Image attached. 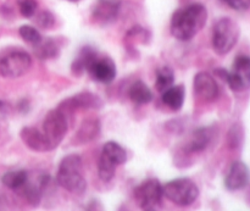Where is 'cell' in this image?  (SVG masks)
Segmentation results:
<instances>
[{"label":"cell","mask_w":250,"mask_h":211,"mask_svg":"<svg viewBox=\"0 0 250 211\" xmlns=\"http://www.w3.org/2000/svg\"><path fill=\"white\" fill-rule=\"evenodd\" d=\"M193 87L198 99L204 103H212L219 97V85L214 77L208 72L197 73Z\"/></svg>","instance_id":"30bf717a"},{"label":"cell","mask_w":250,"mask_h":211,"mask_svg":"<svg viewBox=\"0 0 250 211\" xmlns=\"http://www.w3.org/2000/svg\"><path fill=\"white\" fill-rule=\"evenodd\" d=\"M56 181L63 190L70 193L81 194L84 192L87 188V181L84 178L83 163L80 155L70 154L61 160Z\"/></svg>","instance_id":"7a4b0ae2"},{"label":"cell","mask_w":250,"mask_h":211,"mask_svg":"<svg viewBox=\"0 0 250 211\" xmlns=\"http://www.w3.org/2000/svg\"><path fill=\"white\" fill-rule=\"evenodd\" d=\"M250 173L248 166L242 161H234L229 168V173L225 178V186L229 190H243L249 183Z\"/></svg>","instance_id":"4fadbf2b"},{"label":"cell","mask_w":250,"mask_h":211,"mask_svg":"<svg viewBox=\"0 0 250 211\" xmlns=\"http://www.w3.org/2000/svg\"><path fill=\"white\" fill-rule=\"evenodd\" d=\"M225 80L229 83V88L234 92H242L250 88V58L249 56H238L234 60L231 72L222 71Z\"/></svg>","instance_id":"9c48e42d"},{"label":"cell","mask_w":250,"mask_h":211,"mask_svg":"<svg viewBox=\"0 0 250 211\" xmlns=\"http://www.w3.org/2000/svg\"><path fill=\"white\" fill-rule=\"evenodd\" d=\"M127 153L124 147L120 146L116 142H107L103 147L102 154L98 164V172L100 180L104 182H109L114 178L117 166L126 163Z\"/></svg>","instance_id":"277c9868"},{"label":"cell","mask_w":250,"mask_h":211,"mask_svg":"<svg viewBox=\"0 0 250 211\" xmlns=\"http://www.w3.org/2000/svg\"><path fill=\"white\" fill-rule=\"evenodd\" d=\"M37 23L38 26H41L42 28H51L55 23V19H54V15L49 11H42L37 15Z\"/></svg>","instance_id":"484cf974"},{"label":"cell","mask_w":250,"mask_h":211,"mask_svg":"<svg viewBox=\"0 0 250 211\" xmlns=\"http://www.w3.org/2000/svg\"><path fill=\"white\" fill-rule=\"evenodd\" d=\"M100 134V122L98 119H87L82 122L80 129H78L77 134H76V139L80 143H88L92 142L93 139L97 138Z\"/></svg>","instance_id":"ac0fdd59"},{"label":"cell","mask_w":250,"mask_h":211,"mask_svg":"<svg viewBox=\"0 0 250 211\" xmlns=\"http://www.w3.org/2000/svg\"><path fill=\"white\" fill-rule=\"evenodd\" d=\"M208 21V10L203 4L178 9L171 17V34L178 41H189L197 36Z\"/></svg>","instance_id":"6da1fadb"},{"label":"cell","mask_w":250,"mask_h":211,"mask_svg":"<svg viewBox=\"0 0 250 211\" xmlns=\"http://www.w3.org/2000/svg\"><path fill=\"white\" fill-rule=\"evenodd\" d=\"M68 1H73V2H76V1H80V0H68Z\"/></svg>","instance_id":"f1b7e54d"},{"label":"cell","mask_w":250,"mask_h":211,"mask_svg":"<svg viewBox=\"0 0 250 211\" xmlns=\"http://www.w3.org/2000/svg\"><path fill=\"white\" fill-rule=\"evenodd\" d=\"M239 38V27L229 17L220 19L215 23L212 32V46L219 55L229 53Z\"/></svg>","instance_id":"8992f818"},{"label":"cell","mask_w":250,"mask_h":211,"mask_svg":"<svg viewBox=\"0 0 250 211\" xmlns=\"http://www.w3.org/2000/svg\"><path fill=\"white\" fill-rule=\"evenodd\" d=\"M222 1H225L229 7L238 10V11L250 9V0H222Z\"/></svg>","instance_id":"83f0119b"},{"label":"cell","mask_w":250,"mask_h":211,"mask_svg":"<svg viewBox=\"0 0 250 211\" xmlns=\"http://www.w3.org/2000/svg\"><path fill=\"white\" fill-rule=\"evenodd\" d=\"M17 5H19L20 14L26 19H31L32 16H34L38 9L36 0H17Z\"/></svg>","instance_id":"d4e9b609"},{"label":"cell","mask_w":250,"mask_h":211,"mask_svg":"<svg viewBox=\"0 0 250 211\" xmlns=\"http://www.w3.org/2000/svg\"><path fill=\"white\" fill-rule=\"evenodd\" d=\"M163 198V185L154 178L144 181L134 190V200L143 211L156 210Z\"/></svg>","instance_id":"ba28073f"},{"label":"cell","mask_w":250,"mask_h":211,"mask_svg":"<svg viewBox=\"0 0 250 211\" xmlns=\"http://www.w3.org/2000/svg\"><path fill=\"white\" fill-rule=\"evenodd\" d=\"M93 80L100 83H110L116 77V65L109 56H98L87 71Z\"/></svg>","instance_id":"8fae6325"},{"label":"cell","mask_w":250,"mask_h":211,"mask_svg":"<svg viewBox=\"0 0 250 211\" xmlns=\"http://www.w3.org/2000/svg\"><path fill=\"white\" fill-rule=\"evenodd\" d=\"M19 33L21 36V38L23 39L26 43L32 44V45H37L38 43H41V41L43 39L42 34L39 33L38 29L34 28V27L28 26V24H23V26L20 27Z\"/></svg>","instance_id":"cb8c5ba5"},{"label":"cell","mask_w":250,"mask_h":211,"mask_svg":"<svg viewBox=\"0 0 250 211\" xmlns=\"http://www.w3.org/2000/svg\"><path fill=\"white\" fill-rule=\"evenodd\" d=\"M175 82V75H173L172 68L168 66H163L156 71V80H155V88L160 93L165 92L170 87H172Z\"/></svg>","instance_id":"603a6c76"},{"label":"cell","mask_w":250,"mask_h":211,"mask_svg":"<svg viewBox=\"0 0 250 211\" xmlns=\"http://www.w3.org/2000/svg\"><path fill=\"white\" fill-rule=\"evenodd\" d=\"M67 115L60 109H54L45 115L43 120L42 133L48 141L51 150L58 148L59 144L63 141L67 132Z\"/></svg>","instance_id":"52a82bcc"},{"label":"cell","mask_w":250,"mask_h":211,"mask_svg":"<svg viewBox=\"0 0 250 211\" xmlns=\"http://www.w3.org/2000/svg\"><path fill=\"white\" fill-rule=\"evenodd\" d=\"M119 0H98L93 10V17L100 23H110L116 20L119 15Z\"/></svg>","instance_id":"9a60e30c"},{"label":"cell","mask_w":250,"mask_h":211,"mask_svg":"<svg viewBox=\"0 0 250 211\" xmlns=\"http://www.w3.org/2000/svg\"><path fill=\"white\" fill-rule=\"evenodd\" d=\"M186 98V90L183 85H172L165 92H163L161 99L167 107L173 111H177L183 106Z\"/></svg>","instance_id":"e0dca14e"},{"label":"cell","mask_w":250,"mask_h":211,"mask_svg":"<svg viewBox=\"0 0 250 211\" xmlns=\"http://www.w3.org/2000/svg\"><path fill=\"white\" fill-rule=\"evenodd\" d=\"M102 106V100L93 93H78L61 103L59 109L67 115V112L75 111L76 109H98Z\"/></svg>","instance_id":"7c38bea8"},{"label":"cell","mask_w":250,"mask_h":211,"mask_svg":"<svg viewBox=\"0 0 250 211\" xmlns=\"http://www.w3.org/2000/svg\"><path fill=\"white\" fill-rule=\"evenodd\" d=\"M128 95L132 103L137 105L148 104L153 100V93H151L150 88L142 81H136L132 83L128 90Z\"/></svg>","instance_id":"d6986e66"},{"label":"cell","mask_w":250,"mask_h":211,"mask_svg":"<svg viewBox=\"0 0 250 211\" xmlns=\"http://www.w3.org/2000/svg\"><path fill=\"white\" fill-rule=\"evenodd\" d=\"M21 139L33 151L45 153V151L51 150L44 134L36 127H23L21 131Z\"/></svg>","instance_id":"5bb4252c"},{"label":"cell","mask_w":250,"mask_h":211,"mask_svg":"<svg viewBox=\"0 0 250 211\" xmlns=\"http://www.w3.org/2000/svg\"><path fill=\"white\" fill-rule=\"evenodd\" d=\"M1 182L9 190H20L28 182V173L24 170L10 171V172H6L2 176Z\"/></svg>","instance_id":"ffe728a7"},{"label":"cell","mask_w":250,"mask_h":211,"mask_svg":"<svg viewBox=\"0 0 250 211\" xmlns=\"http://www.w3.org/2000/svg\"><path fill=\"white\" fill-rule=\"evenodd\" d=\"M164 197L180 207L192 205L199 197V188L189 178H177L163 186Z\"/></svg>","instance_id":"5b68a950"},{"label":"cell","mask_w":250,"mask_h":211,"mask_svg":"<svg viewBox=\"0 0 250 211\" xmlns=\"http://www.w3.org/2000/svg\"><path fill=\"white\" fill-rule=\"evenodd\" d=\"M212 138V129L210 127H203L194 131V133L190 136L189 141L186 144V150L188 153H200L205 150L210 144Z\"/></svg>","instance_id":"2e32d148"},{"label":"cell","mask_w":250,"mask_h":211,"mask_svg":"<svg viewBox=\"0 0 250 211\" xmlns=\"http://www.w3.org/2000/svg\"><path fill=\"white\" fill-rule=\"evenodd\" d=\"M32 58L22 49L10 48L0 53V76L5 78H17L29 71Z\"/></svg>","instance_id":"3957f363"},{"label":"cell","mask_w":250,"mask_h":211,"mask_svg":"<svg viewBox=\"0 0 250 211\" xmlns=\"http://www.w3.org/2000/svg\"><path fill=\"white\" fill-rule=\"evenodd\" d=\"M11 109H10V105L7 103L0 100V136L4 132V127L6 125L7 119H9V115Z\"/></svg>","instance_id":"4316f807"},{"label":"cell","mask_w":250,"mask_h":211,"mask_svg":"<svg viewBox=\"0 0 250 211\" xmlns=\"http://www.w3.org/2000/svg\"><path fill=\"white\" fill-rule=\"evenodd\" d=\"M98 54L93 50L92 48H84L82 49V51L80 53V55L77 56L75 61L72 63V72L75 75H81L84 71H88L90 63H93L95 58H97Z\"/></svg>","instance_id":"7402d4cb"},{"label":"cell","mask_w":250,"mask_h":211,"mask_svg":"<svg viewBox=\"0 0 250 211\" xmlns=\"http://www.w3.org/2000/svg\"><path fill=\"white\" fill-rule=\"evenodd\" d=\"M34 53H36L37 58L42 59V60H49V59L56 58L59 55L60 48L54 39H42L41 43L34 45Z\"/></svg>","instance_id":"44dd1931"}]
</instances>
